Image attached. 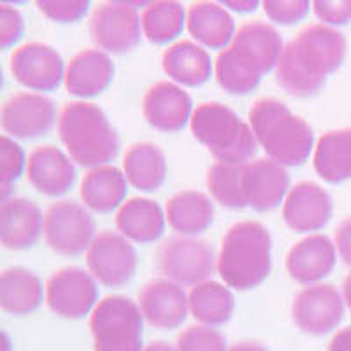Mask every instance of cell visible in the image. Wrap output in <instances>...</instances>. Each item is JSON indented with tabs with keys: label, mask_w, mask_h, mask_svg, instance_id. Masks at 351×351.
Masks as SVG:
<instances>
[{
	"label": "cell",
	"mask_w": 351,
	"mask_h": 351,
	"mask_svg": "<svg viewBox=\"0 0 351 351\" xmlns=\"http://www.w3.org/2000/svg\"><path fill=\"white\" fill-rule=\"evenodd\" d=\"M346 55L348 40L337 28L307 25L285 46L276 65V81L288 95L313 97L339 71Z\"/></svg>",
	"instance_id": "obj_1"
},
{
	"label": "cell",
	"mask_w": 351,
	"mask_h": 351,
	"mask_svg": "<svg viewBox=\"0 0 351 351\" xmlns=\"http://www.w3.org/2000/svg\"><path fill=\"white\" fill-rule=\"evenodd\" d=\"M247 120L260 148L283 167H300L315 153V132L285 102L272 97L258 99Z\"/></svg>",
	"instance_id": "obj_2"
},
{
	"label": "cell",
	"mask_w": 351,
	"mask_h": 351,
	"mask_svg": "<svg viewBox=\"0 0 351 351\" xmlns=\"http://www.w3.org/2000/svg\"><path fill=\"white\" fill-rule=\"evenodd\" d=\"M272 271V237L260 221L244 219L232 225L221 239L216 272L228 288L253 290Z\"/></svg>",
	"instance_id": "obj_3"
},
{
	"label": "cell",
	"mask_w": 351,
	"mask_h": 351,
	"mask_svg": "<svg viewBox=\"0 0 351 351\" xmlns=\"http://www.w3.org/2000/svg\"><path fill=\"white\" fill-rule=\"evenodd\" d=\"M62 144L81 167L97 169L111 165L120 153V136L99 106L92 102H71L58 118Z\"/></svg>",
	"instance_id": "obj_4"
},
{
	"label": "cell",
	"mask_w": 351,
	"mask_h": 351,
	"mask_svg": "<svg viewBox=\"0 0 351 351\" xmlns=\"http://www.w3.org/2000/svg\"><path fill=\"white\" fill-rule=\"evenodd\" d=\"M190 128L193 137L219 164H247L258 149L252 125L221 102L197 106Z\"/></svg>",
	"instance_id": "obj_5"
},
{
	"label": "cell",
	"mask_w": 351,
	"mask_h": 351,
	"mask_svg": "<svg viewBox=\"0 0 351 351\" xmlns=\"http://www.w3.org/2000/svg\"><path fill=\"white\" fill-rule=\"evenodd\" d=\"M143 330L139 304L128 297H104L90 315L93 351H143Z\"/></svg>",
	"instance_id": "obj_6"
},
{
	"label": "cell",
	"mask_w": 351,
	"mask_h": 351,
	"mask_svg": "<svg viewBox=\"0 0 351 351\" xmlns=\"http://www.w3.org/2000/svg\"><path fill=\"white\" fill-rule=\"evenodd\" d=\"M216 260L211 244L204 239L174 236L160 244L155 253V265L165 280L180 287H195L215 274Z\"/></svg>",
	"instance_id": "obj_7"
},
{
	"label": "cell",
	"mask_w": 351,
	"mask_h": 351,
	"mask_svg": "<svg viewBox=\"0 0 351 351\" xmlns=\"http://www.w3.org/2000/svg\"><path fill=\"white\" fill-rule=\"evenodd\" d=\"M44 243L53 253L77 256L86 253L97 236V225L88 208L74 200H58L44 213Z\"/></svg>",
	"instance_id": "obj_8"
},
{
	"label": "cell",
	"mask_w": 351,
	"mask_h": 351,
	"mask_svg": "<svg viewBox=\"0 0 351 351\" xmlns=\"http://www.w3.org/2000/svg\"><path fill=\"white\" fill-rule=\"evenodd\" d=\"M143 36L141 14L130 2H102L90 16V37L108 55L132 51Z\"/></svg>",
	"instance_id": "obj_9"
},
{
	"label": "cell",
	"mask_w": 351,
	"mask_h": 351,
	"mask_svg": "<svg viewBox=\"0 0 351 351\" xmlns=\"http://www.w3.org/2000/svg\"><path fill=\"white\" fill-rule=\"evenodd\" d=\"M86 267L97 283L108 288L127 287L137 271V252L120 232H99L86 252Z\"/></svg>",
	"instance_id": "obj_10"
},
{
	"label": "cell",
	"mask_w": 351,
	"mask_h": 351,
	"mask_svg": "<svg viewBox=\"0 0 351 351\" xmlns=\"http://www.w3.org/2000/svg\"><path fill=\"white\" fill-rule=\"evenodd\" d=\"M46 304L60 318L81 319L99 304V283L81 267L60 269L46 283Z\"/></svg>",
	"instance_id": "obj_11"
},
{
	"label": "cell",
	"mask_w": 351,
	"mask_h": 351,
	"mask_svg": "<svg viewBox=\"0 0 351 351\" xmlns=\"http://www.w3.org/2000/svg\"><path fill=\"white\" fill-rule=\"evenodd\" d=\"M344 309L343 293L334 285L316 283L297 293L291 304V319L304 334L319 337L339 327Z\"/></svg>",
	"instance_id": "obj_12"
},
{
	"label": "cell",
	"mask_w": 351,
	"mask_h": 351,
	"mask_svg": "<svg viewBox=\"0 0 351 351\" xmlns=\"http://www.w3.org/2000/svg\"><path fill=\"white\" fill-rule=\"evenodd\" d=\"M60 114L51 99L43 93L21 92L9 97L2 106L0 123L5 136L12 139H37L46 136Z\"/></svg>",
	"instance_id": "obj_13"
},
{
	"label": "cell",
	"mask_w": 351,
	"mask_h": 351,
	"mask_svg": "<svg viewBox=\"0 0 351 351\" xmlns=\"http://www.w3.org/2000/svg\"><path fill=\"white\" fill-rule=\"evenodd\" d=\"M64 58L53 46L27 43L11 55V74L21 86L36 92H55L65 81Z\"/></svg>",
	"instance_id": "obj_14"
},
{
	"label": "cell",
	"mask_w": 351,
	"mask_h": 351,
	"mask_svg": "<svg viewBox=\"0 0 351 351\" xmlns=\"http://www.w3.org/2000/svg\"><path fill=\"white\" fill-rule=\"evenodd\" d=\"M193 111L190 93L172 81H158L143 97L144 120L160 132L183 130L192 121Z\"/></svg>",
	"instance_id": "obj_15"
},
{
	"label": "cell",
	"mask_w": 351,
	"mask_h": 351,
	"mask_svg": "<svg viewBox=\"0 0 351 351\" xmlns=\"http://www.w3.org/2000/svg\"><path fill=\"white\" fill-rule=\"evenodd\" d=\"M334 204L324 186L313 181H300L290 188L283 202V219L288 228L299 234L318 232L327 227Z\"/></svg>",
	"instance_id": "obj_16"
},
{
	"label": "cell",
	"mask_w": 351,
	"mask_h": 351,
	"mask_svg": "<svg viewBox=\"0 0 351 351\" xmlns=\"http://www.w3.org/2000/svg\"><path fill=\"white\" fill-rule=\"evenodd\" d=\"M243 188L247 208L258 213L272 211L290 192V174L271 158L252 160L244 165Z\"/></svg>",
	"instance_id": "obj_17"
},
{
	"label": "cell",
	"mask_w": 351,
	"mask_h": 351,
	"mask_svg": "<svg viewBox=\"0 0 351 351\" xmlns=\"http://www.w3.org/2000/svg\"><path fill=\"white\" fill-rule=\"evenodd\" d=\"M137 304L144 319L158 330H174L181 327L190 313L186 291L165 278L144 285Z\"/></svg>",
	"instance_id": "obj_18"
},
{
	"label": "cell",
	"mask_w": 351,
	"mask_h": 351,
	"mask_svg": "<svg viewBox=\"0 0 351 351\" xmlns=\"http://www.w3.org/2000/svg\"><path fill=\"white\" fill-rule=\"evenodd\" d=\"M337 247L330 237L311 234L290 247L285 260L288 276L295 283L316 285L325 280L335 267Z\"/></svg>",
	"instance_id": "obj_19"
},
{
	"label": "cell",
	"mask_w": 351,
	"mask_h": 351,
	"mask_svg": "<svg viewBox=\"0 0 351 351\" xmlns=\"http://www.w3.org/2000/svg\"><path fill=\"white\" fill-rule=\"evenodd\" d=\"M74 160L60 148L44 144L28 155L27 180L46 197H60L76 183Z\"/></svg>",
	"instance_id": "obj_20"
},
{
	"label": "cell",
	"mask_w": 351,
	"mask_h": 351,
	"mask_svg": "<svg viewBox=\"0 0 351 351\" xmlns=\"http://www.w3.org/2000/svg\"><path fill=\"white\" fill-rule=\"evenodd\" d=\"M44 234V215L34 200L12 197L0 206V243L11 252L32 247Z\"/></svg>",
	"instance_id": "obj_21"
},
{
	"label": "cell",
	"mask_w": 351,
	"mask_h": 351,
	"mask_svg": "<svg viewBox=\"0 0 351 351\" xmlns=\"http://www.w3.org/2000/svg\"><path fill=\"white\" fill-rule=\"evenodd\" d=\"M114 80V64L100 49H81L65 69V90L77 99H92L104 93Z\"/></svg>",
	"instance_id": "obj_22"
},
{
	"label": "cell",
	"mask_w": 351,
	"mask_h": 351,
	"mask_svg": "<svg viewBox=\"0 0 351 351\" xmlns=\"http://www.w3.org/2000/svg\"><path fill=\"white\" fill-rule=\"evenodd\" d=\"M230 48L260 74L276 71L283 55V37L272 25L265 21H247L236 32Z\"/></svg>",
	"instance_id": "obj_23"
},
{
	"label": "cell",
	"mask_w": 351,
	"mask_h": 351,
	"mask_svg": "<svg viewBox=\"0 0 351 351\" xmlns=\"http://www.w3.org/2000/svg\"><path fill=\"white\" fill-rule=\"evenodd\" d=\"M162 69L180 86H202L211 80L215 64L208 49L193 40H178L162 55Z\"/></svg>",
	"instance_id": "obj_24"
},
{
	"label": "cell",
	"mask_w": 351,
	"mask_h": 351,
	"mask_svg": "<svg viewBox=\"0 0 351 351\" xmlns=\"http://www.w3.org/2000/svg\"><path fill=\"white\" fill-rule=\"evenodd\" d=\"M116 228L132 243L152 244L164 236L167 216L156 200L134 197L116 211Z\"/></svg>",
	"instance_id": "obj_25"
},
{
	"label": "cell",
	"mask_w": 351,
	"mask_h": 351,
	"mask_svg": "<svg viewBox=\"0 0 351 351\" xmlns=\"http://www.w3.org/2000/svg\"><path fill=\"white\" fill-rule=\"evenodd\" d=\"M186 28L202 48H228L236 37V21L223 4L195 2L186 11Z\"/></svg>",
	"instance_id": "obj_26"
},
{
	"label": "cell",
	"mask_w": 351,
	"mask_h": 351,
	"mask_svg": "<svg viewBox=\"0 0 351 351\" xmlns=\"http://www.w3.org/2000/svg\"><path fill=\"white\" fill-rule=\"evenodd\" d=\"M128 181L123 171L114 165L90 169L81 181L80 195L84 208L99 215L118 211L125 204Z\"/></svg>",
	"instance_id": "obj_27"
},
{
	"label": "cell",
	"mask_w": 351,
	"mask_h": 351,
	"mask_svg": "<svg viewBox=\"0 0 351 351\" xmlns=\"http://www.w3.org/2000/svg\"><path fill=\"white\" fill-rule=\"evenodd\" d=\"M169 227L180 236L193 237L208 230L215 221V204L206 193L181 190L165 204Z\"/></svg>",
	"instance_id": "obj_28"
},
{
	"label": "cell",
	"mask_w": 351,
	"mask_h": 351,
	"mask_svg": "<svg viewBox=\"0 0 351 351\" xmlns=\"http://www.w3.org/2000/svg\"><path fill=\"white\" fill-rule=\"evenodd\" d=\"M46 300V287L36 272L9 267L0 274V307L12 316L37 311Z\"/></svg>",
	"instance_id": "obj_29"
},
{
	"label": "cell",
	"mask_w": 351,
	"mask_h": 351,
	"mask_svg": "<svg viewBox=\"0 0 351 351\" xmlns=\"http://www.w3.org/2000/svg\"><path fill=\"white\" fill-rule=\"evenodd\" d=\"M121 171L136 190L156 192L167 180V158L156 144L136 143L125 152Z\"/></svg>",
	"instance_id": "obj_30"
},
{
	"label": "cell",
	"mask_w": 351,
	"mask_h": 351,
	"mask_svg": "<svg viewBox=\"0 0 351 351\" xmlns=\"http://www.w3.org/2000/svg\"><path fill=\"white\" fill-rule=\"evenodd\" d=\"M313 167L330 184L351 181V128L330 130L316 141Z\"/></svg>",
	"instance_id": "obj_31"
},
{
	"label": "cell",
	"mask_w": 351,
	"mask_h": 351,
	"mask_svg": "<svg viewBox=\"0 0 351 351\" xmlns=\"http://www.w3.org/2000/svg\"><path fill=\"white\" fill-rule=\"evenodd\" d=\"M188 306L190 315L200 325L216 328L232 318L236 309V297L225 283L208 280L190 288Z\"/></svg>",
	"instance_id": "obj_32"
},
{
	"label": "cell",
	"mask_w": 351,
	"mask_h": 351,
	"mask_svg": "<svg viewBox=\"0 0 351 351\" xmlns=\"http://www.w3.org/2000/svg\"><path fill=\"white\" fill-rule=\"evenodd\" d=\"M144 37L152 44H171L183 34L186 27V11L181 2L158 0L144 8L141 14Z\"/></svg>",
	"instance_id": "obj_33"
},
{
	"label": "cell",
	"mask_w": 351,
	"mask_h": 351,
	"mask_svg": "<svg viewBox=\"0 0 351 351\" xmlns=\"http://www.w3.org/2000/svg\"><path fill=\"white\" fill-rule=\"evenodd\" d=\"M215 76L225 92L236 97L252 93L262 81V74L252 65H247L230 46L218 53L215 62Z\"/></svg>",
	"instance_id": "obj_34"
},
{
	"label": "cell",
	"mask_w": 351,
	"mask_h": 351,
	"mask_svg": "<svg viewBox=\"0 0 351 351\" xmlns=\"http://www.w3.org/2000/svg\"><path fill=\"white\" fill-rule=\"evenodd\" d=\"M244 165L213 164L208 171V188L213 199L230 211H243L247 208L244 199Z\"/></svg>",
	"instance_id": "obj_35"
},
{
	"label": "cell",
	"mask_w": 351,
	"mask_h": 351,
	"mask_svg": "<svg viewBox=\"0 0 351 351\" xmlns=\"http://www.w3.org/2000/svg\"><path fill=\"white\" fill-rule=\"evenodd\" d=\"M28 156L21 148L16 139L9 136H2L0 144V190H2V200L8 199L9 190L14 186L21 176L27 174Z\"/></svg>",
	"instance_id": "obj_36"
},
{
	"label": "cell",
	"mask_w": 351,
	"mask_h": 351,
	"mask_svg": "<svg viewBox=\"0 0 351 351\" xmlns=\"http://www.w3.org/2000/svg\"><path fill=\"white\" fill-rule=\"evenodd\" d=\"M225 335L215 327L192 325L184 328L176 339V351H227Z\"/></svg>",
	"instance_id": "obj_37"
},
{
	"label": "cell",
	"mask_w": 351,
	"mask_h": 351,
	"mask_svg": "<svg viewBox=\"0 0 351 351\" xmlns=\"http://www.w3.org/2000/svg\"><path fill=\"white\" fill-rule=\"evenodd\" d=\"M37 8L55 23H77L90 12L92 4L86 0H39Z\"/></svg>",
	"instance_id": "obj_38"
},
{
	"label": "cell",
	"mask_w": 351,
	"mask_h": 351,
	"mask_svg": "<svg viewBox=\"0 0 351 351\" xmlns=\"http://www.w3.org/2000/svg\"><path fill=\"white\" fill-rule=\"evenodd\" d=\"M262 5L269 20L285 27L302 21L313 9L307 0H267Z\"/></svg>",
	"instance_id": "obj_39"
},
{
	"label": "cell",
	"mask_w": 351,
	"mask_h": 351,
	"mask_svg": "<svg viewBox=\"0 0 351 351\" xmlns=\"http://www.w3.org/2000/svg\"><path fill=\"white\" fill-rule=\"evenodd\" d=\"M25 34V21L14 5L0 4V48L16 46Z\"/></svg>",
	"instance_id": "obj_40"
},
{
	"label": "cell",
	"mask_w": 351,
	"mask_h": 351,
	"mask_svg": "<svg viewBox=\"0 0 351 351\" xmlns=\"http://www.w3.org/2000/svg\"><path fill=\"white\" fill-rule=\"evenodd\" d=\"M313 11L327 27H341L351 21V0H316Z\"/></svg>",
	"instance_id": "obj_41"
},
{
	"label": "cell",
	"mask_w": 351,
	"mask_h": 351,
	"mask_svg": "<svg viewBox=\"0 0 351 351\" xmlns=\"http://www.w3.org/2000/svg\"><path fill=\"white\" fill-rule=\"evenodd\" d=\"M335 247H337V255L341 256L346 265L351 267V216L350 218L343 219L339 227L335 228L334 236Z\"/></svg>",
	"instance_id": "obj_42"
},
{
	"label": "cell",
	"mask_w": 351,
	"mask_h": 351,
	"mask_svg": "<svg viewBox=\"0 0 351 351\" xmlns=\"http://www.w3.org/2000/svg\"><path fill=\"white\" fill-rule=\"evenodd\" d=\"M328 351H351V327L335 332L328 343Z\"/></svg>",
	"instance_id": "obj_43"
},
{
	"label": "cell",
	"mask_w": 351,
	"mask_h": 351,
	"mask_svg": "<svg viewBox=\"0 0 351 351\" xmlns=\"http://www.w3.org/2000/svg\"><path fill=\"white\" fill-rule=\"evenodd\" d=\"M223 8L232 9L236 12H252L258 8V2L256 0H247V2H232V0H227L223 2Z\"/></svg>",
	"instance_id": "obj_44"
},
{
	"label": "cell",
	"mask_w": 351,
	"mask_h": 351,
	"mask_svg": "<svg viewBox=\"0 0 351 351\" xmlns=\"http://www.w3.org/2000/svg\"><path fill=\"white\" fill-rule=\"evenodd\" d=\"M227 351H269L263 344L256 343V341H241V343L232 344Z\"/></svg>",
	"instance_id": "obj_45"
},
{
	"label": "cell",
	"mask_w": 351,
	"mask_h": 351,
	"mask_svg": "<svg viewBox=\"0 0 351 351\" xmlns=\"http://www.w3.org/2000/svg\"><path fill=\"white\" fill-rule=\"evenodd\" d=\"M341 293H343V299L346 307L351 311V274H348L343 281V287H341Z\"/></svg>",
	"instance_id": "obj_46"
},
{
	"label": "cell",
	"mask_w": 351,
	"mask_h": 351,
	"mask_svg": "<svg viewBox=\"0 0 351 351\" xmlns=\"http://www.w3.org/2000/svg\"><path fill=\"white\" fill-rule=\"evenodd\" d=\"M143 351H176V346H171L165 341H155V343L148 344Z\"/></svg>",
	"instance_id": "obj_47"
}]
</instances>
